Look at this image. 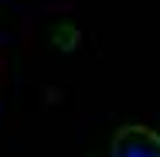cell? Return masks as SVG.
<instances>
[{"mask_svg":"<svg viewBox=\"0 0 160 157\" xmlns=\"http://www.w3.org/2000/svg\"><path fill=\"white\" fill-rule=\"evenodd\" d=\"M112 157H160V133L143 123H126L112 133Z\"/></svg>","mask_w":160,"mask_h":157,"instance_id":"cell-1","label":"cell"}]
</instances>
